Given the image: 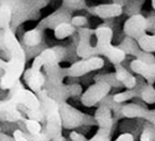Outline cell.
<instances>
[{
    "instance_id": "obj_10",
    "label": "cell",
    "mask_w": 155,
    "mask_h": 141,
    "mask_svg": "<svg viewBox=\"0 0 155 141\" xmlns=\"http://www.w3.org/2000/svg\"><path fill=\"white\" fill-rule=\"evenodd\" d=\"M130 68L133 72L145 78L149 84H153L155 82V62L148 63L140 58H135L130 62Z\"/></svg>"
},
{
    "instance_id": "obj_26",
    "label": "cell",
    "mask_w": 155,
    "mask_h": 141,
    "mask_svg": "<svg viewBox=\"0 0 155 141\" xmlns=\"http://www.w3.org/2000/svg\"><path fill=\"white\" fill-rule=\"evenodd\" d=\"M70 139H71L72 141H87V139H86L83 135H81L80 133H77V131H71V134H70ZM52 141H66V140H64V137L61 135V136L55 137Z\"/></svg>"
},
{
    "instance_id": "obj_2",
    "label": "cell",
    "mask_w": 155,
    "mask_h": 141,
    "mask_svg": "<svg viewBox=\"0 0 155 141\" xmlns=\"http://www.w3.org/2000/svg\"><path fill=\"white\" fill-rule=\"evenodd\" d=\"M37 97L41 103V110L44 114V119L46 121L45 126L40 134L35 136L26 135L30 141H50L57 136L62 135V120L60 115L58 103L51 97L46 89H42L37 93Z\"/></svg>"
},
{
    "instance_id": "obj_17",
    "label": "cell",
    "mask_w": 155,
    "mask_h": 141,
    "mask_svg": "<svg viewBox=\"0 0 155 141\" xmlns=\"http://www.w3.org/2000/svg\"><path fill=\"white\" fill-rule=\"evenodd\" d=\"M22 41L26 46L30 47H35L37 45H40V42L42 41V31L40 29H32L29 30L24 34L22 36Z\"/></svg>"
},
{
    "instance_id": "obj_6",
    "label": "cell",
    "mask_w": 155,
    "mask_h": 141,
    "mask_svg": "<svg viewBox=\"0 0 155 141\" xmlns=\"http://www.w3.org/2000/svg\"><path fill=\"white\" fill-rule=\"evenodd\" d=\"M109 92H110V84L109 83L103 82V81L96 82L82 94L81 101L87 108L94 107L97 103H99V101H102L104 99Z\"/></svg>"
},
{
    "instance_id": "obj_29",
    "label": "cell",
    "mask_w": 155,
    "mask_h": 141,
    "mask_svg": "<svg viewBox=\"0 0 155 141\" xmlns=\"http://www.w3.org/2000/svg\"><path fill=\"white\" fill-rule=\"evenodd\" d=\"M12 139H14V141H30L21 130H15L12 134Z\"/></svg>"
},
{
    "instance_id": "obj_34",
    "label": "cell",
    "mask_w": 155,
    "mask_h": 141,
    "mask_svg": "<svg viewBox=\"0 0 155 141\" xmlns=\"http://www.w3.org/2000/svg\"><path fill=\"white\" fill-rule=\"evenodd\" d=\"M2 72H3V69H2V68H0V77H2Z\"/></svg>"
},
{
    "instance_id": "obj_8",
    "label": "cell",
    "mask_w": 155,
    "mask_h": 141,
    "mask_svg": "<svg viewBox=\"0 0 155 141\" xmlns=\"http://www.w3.org/2000/svg\"><path fill=\"white\" fill-rule=\"evenodd\" d=\"M92 31L93 30H89V29H80L78 30L80 41H78V45H77V48H76V53L81 58H89L93 56H98L96 47L92 46L91 42H89Z\"/></svg>"
},
{
    "instance_id": "obj_33",
    "label": "cell",
    "mask_w": 155,
    "mask_h": 141,
    "mask_svg": "<svg viewBox=\"0 0 155 141\" xmlns=\"http://www.w3.org/2000/svg\"><path fill=\"white\" fill-rule=\"evenodd\" d=\"M151 6H153V9L155 10V0H151Z\"/></svg>"
},
{
    "instance_id": "obj_12",
    "label": "cell",
    "mask_w": 155,
    "mask_h": 141,
    "mask_svg": "<svg viewBox=\"0 0 155 141\" xmlns=\"http://www.w3.org/2000/svg\"><path fill=\"white\" fill-rule=\"evenodd\" d=\"M22 77H24L25 83L28 84L29 89L36 94L40 91H42V88L46 83V77L41 72H32L29 68L24 71Z\"/></svg>"
},
{
    "instance_id": "obj_35",
    "label": "cell",
    "mask_w": 155,
    "mask_h": 141,
    "mask_svg": "<svg viewBox=\"0 0 155 141\" xmlns=\"http://www.w3.org/2000/svg\"><path fill=\"white\" fill-rule=\"evenodd\" d=\"M153 125H154V127H155V120H154V121H153Z\"/></svg>"
},
{
    "instance_id": "obj_31",
    "label": "cell",
    "mask_w": 155,
    "mask_h": 141,
    "mask_svg": "<svg viewBox=\"0 0 155 141\" xmlns=\"http://www.w3.org/2000/svg\"><path fill=\"white\" fill-rule=\"evenodd\" d=\"M140 141H151V135L148 129H145L140 135Z\"/></svg>"
},
{
    "instance_id": "obj_27",
    "label": "cell",
    "mask_w": 155,
    "mask_h": 141,
    "mask_svg": "<svg viewBox=\"0 0 155 141\" xmlns=\"http://www.w3.org/2000/svg\"><path fill=\"white\" fill-rule=\"evenodd\" d=\"M63 5L70 9H80L84 5L83 0H63Z\"/></svg>"
},
{
    "instance_id": "obj_16",
    "label": "cell",
    "mask_w": 155,
    "mask_h": 141,
    "mask_svg": "<svg viewBox=\"0 0 155 141\" xmlns=\"http://www.w3.org/2000/svg\"><path fill=\"white\" fill-rule=\"evenodd\" d=\"M122 114L125 118H147L148 110L138 104H125L122 108Z\"/></svg>"
},
{
    "instance_id": "obj_1",
    "label": "cell",
    "mask_w": 155,
    "mask_h": 141,
    "mask_svg": "<svg viewBox=\"0 0 155 141\" xmlns=\"http://www.w3.org/2000/svg\"><path fill=\"white\" fill-rule=\"evenodd\" d=\"M4 53H6L8 61L0 77V89L10 91L20 81L26 65L25 51L11 27L4 29Z\"/></svg>"
},
{
    "instance_id": "obj_15",
    "label": "cell",
    "mask_w": 155,
    "mask_h": 141,
    "mask_svg": "<svg viewBox=\"0 0 155 141\" xmlns=\"http://www.w3.org/2000/svg\"><path fill=\"white\" fill-rule=\"evenodd\" d=\"M115 78H117L125 88L133 89L137 85V78L129 73L125 68H123L119 65H115Z\"/></svg>"
},
{
    "instance_id": "obj_19",
    "label": "cell",
    "mask_w": 155,
    "mask_h": 141,
    "mask_svg": "<svg viewBox=\"0 0 155 141\" xmlns=\"http://www.w3.org/2000/svg\"><path fill=\"white\" fill-rule=\"evenodd\" d=\"M68 18H70V12L67 11H57L55 12L54 15H51L48 19H45L41 25L42 26H47V27H55L56 25L61 24V22H64V21H68Z\"/></svg>"
},
{
    "instance_id": "obj_28",
    "label": "cell",
    "mask_w": 155,
    "mask_h": 141,
    "mask_svg": "<svg viewBox=\"0 0 155 141\" xmlns=\"http://www.w3.org/2000/svg\"><path fill=\"white\" fill-rule=\"evenodd\" d=\"M71 24L73 25L74 27H82V26H84V25L87 24V19L84 16L77 15V16H73L71 19Z\"/></svg>"
},
{
    "instance_id": "obj_24",
    "label": "cell",
    "mask_w": 155,
    "mask_h": 141,
    "mask_svg": "<svg viewBox=\"0 0 155 141\" xmlns=\"http://www.w3.org/2000/svg\"><path fill=\"white\" fill-rule=\"evenodd\" d=\"M0 119L4 120V121H9V123H16V121L24 120L25 118L16 109V110H11V111H2L0 113Z\"/></svg>"
},
{
    "instance_id": "obj_11",
    "label": "cell",
    "mask_w": 155,
    "mask_h": 141,
    "mask_svg": "<svg viewBox=\"0 0 155 141\" xmlns=\"http://www.w3.org/2000/svg\"><path fill=\"white\" fill-rule=\"evenodd\" d=\"M89 11L93 15H97L101 19H110V18H117L123 14V8L120 4H102L97 5L89 9Z\"/></svg>"
},
{
    "instance_id": "obj_7",
    "label": "cell",
    "mask_w": 155,
    "mask_h": 141,
    "mask_svg": "<svg viewBox=\"0 0 155 141\" xmlns=\"http://www.w3.org/2000/svg\"><path fill=\"white\" fill-rule=\"evenodd\" d=\"M147 30H148V20L140 14H135L130 16L124 22L123 26L124 34L128 37L137 38V40L141 35L147 34Z\"/></svg>"
},
{
    "instance_id": "obj_21",
    "label": "cell",
    "mask_w": 155,
    "mask_h": 141,
    "mask_svg": "<svg viewBox=\"0 0 155 141\" xmlns=\"http://www.w3.org/2000/svg\"><path fill=\"white\" fill-rule=\"evenodd\" d=\"M12 19V9L8 4L0 5V30L10 27V21Z\"/></svg>"
},
{
    "instance_id": "obj_13",
    "label": "cell",
    "mask_w": 155,
    "mask_h": 141,
    "mask_svg": "<svg viewBox=\"0 0 155 141\" xmlns=\"http://www.w3.org/2000/svg\"><path fill=\"white\" fill-rule=\"evenodd\" d=\"M98 55L106 56L112 63H114V65H120L127 57V53H125V51L123 48L113 46L112 43L99 48L98 50Z\"/></svg>"
},
{
    "instance_id": "obj_14",
    "label": "cell",
    "mask_w": 155,
    "mask_h": 141,
    "mask_svg": "<svg viewBox=\"0 0 155 141\" xmlns=\"http://www.w3.org/2000/svg\"><path fill=\"white\" fill-rule=\"evenodd\" d=\"M94 34H96V37H97V45L94 47H96L97 55H98V50L99 48H102V47H104V46L112 43L113 31L108 26H99V27H97L94 30Z\"/></svg>"
},
{
    "instance_id": "obj_5",
    "label": "cell",
    "mask_w": 155,
    "mask_h": 141,
    "mask_svg": "<svg viewBox=\"0 0 155 141\" xmlns=\"http://www.w3.org/2000/svg\"><path fill=\"white\" fill-rule=\"evenodd\" d=\"M104 67V59L99 56H93L89 58H82L74 62L67 68V77H81L92 71H98Z\"/></svg>"
},
{
    "instance_id": "obj_9",
    "label": "cell",
    "mask_w": 155,
    "mask_h": 141,
    "mask_svg": "<svg viewBox=\"0 0 155 141\" xmlns=\"http://www.w3.org/2000/svg\"><path fill=\"white\" fill-rule=\"evenodd\" d=\"M58 109H60V115L62 120V126L67 127V129H73V127L78 126L82 123V114L77 111L74 108L66 103H58Z\"/></svg>"
},
{
    "instance_id": "obj_4",
    "label": "cell",
    "mask_w": 155,
    "mask_h": 141,
    "mask_svg": "<svg viewBox=\"0 0 155 141\" xmlns=\"http://www.w3.org/2000/svg\"><path fill=\"white\" fill-rule=\"evenodd\" d=\"M66 53V50L63 47H52L44 50L40 55H37L32 61V65L29 68L32 72H41V68L46 65H54L58 63Z\"/></svg>"
},
{
    "instance_id": "obj_23",
    "label": "cell",
    "mask_w": 155,
    "mask_h": 141,
    "mask_svg": "<svg viewBox=\"0 0 155 141\" xmlns=\"http://www.w3.org/2000/svg\"><path fill=\"white\" fill-rule=\"evenodd\" d=\"M24 123H25V127H26L29 135H31V136H35V135H37V134H40L41 130H42L41 123L37 121V120H32V119L25 118V119H24Z\"/></svg>"
},
{
    "instance_id": "obj_3",
    "label": "cell",
    "mask_w": 155,
    "mask_h": 141,
    "mask_svg": "<svg viewBox=\"0 0 155 141\" xmlns=\"http://www.w3.org/2000/svg\"><path fill=\"white\" fill-rule=\"evenodd\" d=\"M94 118L98 124L97 133L87 141H112L110 140V131L113 127V117L112 111L108 105H101L94 114Z\"/></svg>"
},
{
    "instance_id": "obj_18",
    "label": "cell",
    "mask_w": 155,
    "mask_h": 141,
    "mask_svg": "<svg viewBox=\"0 0 155 141\" xmlns=\"http://www.w3.org/2000/svg\"><path fill=\"white\" fill-rule=\"evenodd\" d=\"M54 29H55L54 34H55V37L57 40H64V38H67L71 35H73V32L76 31V27L68 21H64V22L56 25Z\"/></svg>"
},
{
    "instance_id": "obj_25",
    "label": "cell",
    "mask_w": 155,
    "mask_h": 141,
    "mask_svg": "<svg viewBox=\"0 0 155 141\" xmlns=\"http://www.w3.org/2000/svg\"><path fill=\"white\" fill-rule=\"evenodd\" d=\"M137 95V92H133V91H124V92H120V93H117L113 95V101L114 103H123V101H127V100H130L132 98H134Z\"/></svg>"
},
{
    "instance_id": "obj_32",
    "label": "cell",
    "mask_w": 155,
    "mask_h": 141,
    "mask_svg": "<svg viewBox=\"0 0 155 141\" xmlns=\"http://www.w3.org/2000/svg\"><path fill=\"white\" fill-rule=\"evenodd\" d=\"M5 65H6V61H4L2 57H0V68H2L3 71H4V68H5Z\"/></svg>"
},
{
    "instance_id": "obj_20",
    "label": "cell",
    "mask_w": 155,
    "mask_h": 141,
    "mask_svg": "<svg viewBox=\"0 0 155 141\" xmlns=\"http://www.w3.org/2000/svg\"><path fill=\"white\" fill-rule=\"evenodd\" d=\"M138 46L140 47L141 51L149 53V52H155V35H148L144 34L138 38Z\"/></svg>"
},
{
    "instance_id": "obj_22",
    "label": "cell",
    "mask_w": 155,
    "mask_h": 141,
    "mask_svg": "<svg viewBox=\"0 0 155 141\" xmlns=\"http://www.w3.org/2000/svg\"><path fill=\"white\" fill-rule=\"evenodd\" d=\"M140 97L145 103L154 104L155 103V88L153 87V84L144 85L143 89L140 91Z\"/></svg>"
},
{
    "instance_id": "obj_30",
    "label": "cell",
    "mask_w": 155,
    "mask_h": 141,
    "mask_svg": "<svg viewBox=\"0 0 155 141\" xmlns=\"http://www.w3.org/2000/svg\"><path fill=\"white\" fill-rule=\"evenodd\" d=\"M114 141H134V136L129 133H124V134L119 135L117 137V140H114Z\"/></svg>"
}]
</instances>
